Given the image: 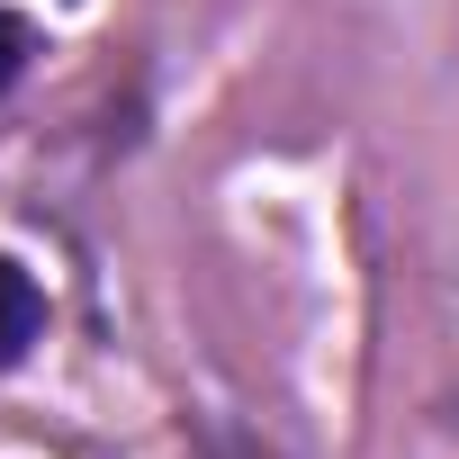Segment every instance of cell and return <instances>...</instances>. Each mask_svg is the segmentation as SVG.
Here are the masks:
<instances>
[{"instance_id": "cell-1", "label": "cell", "mask_w": 459, "mask_h": 459, "mask_svg": "<svg viewBox=\"0 0 459 459\" xmlns=\"http://www.w3.org/2000/svg\"><path fill=\"white\" fill-rule=\"evenodd\" d=\"M37 333H46V298H37V280H28L19 262H0V369H19V360L37 351Z\"/></svg>"}, {"instance_id": "cell-2", "label": "cell", "mask_w": 459, "mask_h": 459, "mask_svg": "<svg viewBox=\"0 0 459 459\" xmlns=\"http://www.w3.org/2000/svg\"><path fill=\"white\" fill-rule=\"evenodd\" d=\"M19 64H28V19H10V10H0V91L19 82Z\"/></svg>"}]
</instances>
